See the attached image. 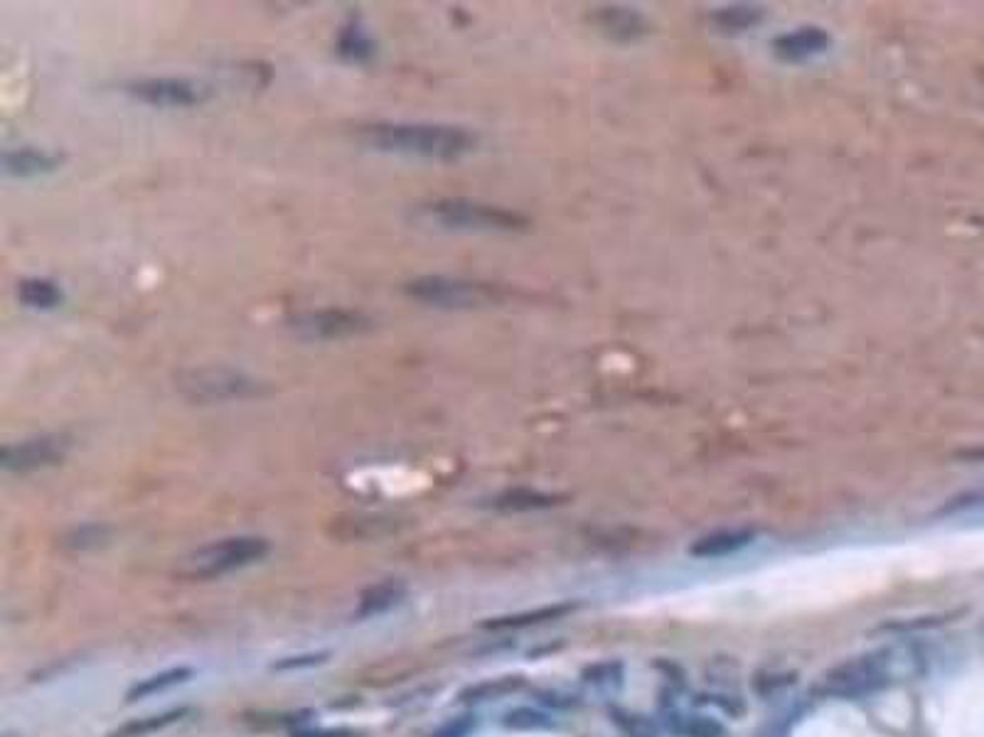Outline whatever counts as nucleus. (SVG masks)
Segmentation results:
<instances>
[{
	"instance_id": "nucleus-4",
	"label": "nucleus",
	"mask_w": 984,
	"mask_h": 737,
	"mask_svg": "<svg viewBox=\"0 0 984 737\" xmlns=\"http://www.w3.org/2000/svg\"><path fill=\"white\" fill-rule=\"evenodd\" d=\"M268 554V541L258 536H235L222 538L215 544L202 546L182 561L180 575L198 577V581H212L227 573L241 571V568L258 563Z\"/></svg>"
},
{
	"instance_id": "nucleus-12",
	"label": "nucleus",
	"mask_w": 984,
	"mask_h": 737,
	"mask_svg": "<svg viewBox=\"0 0 984 737\" xmlns=\"http://www.w3.org/2000/svg\"><path fill=\"white\" fill-rule=\"evenodd\" d=\"M593 23L603 35L618 42H633L647 33L645 17L630 8H598Z\"/></svg>"
},
{
	"instance_id": "nucleus-35",
	"label": "nucleus",
	"mask_w": 984,
	"mask_h": 737,
	"mask_svg": "<svg viewBox=\"0 0 984 737\" xmlns=\"http://www.w3.org/2000/svg\"><path fill=\"white\" fill-rule=\"evenodd\" d=\"M980 79H982V84H984V69L980 72Z\"/></svg>"
},
{
	"instance_id": "nucleus-26",
	"label": "nucleus",
	"mask_w": 984,
	"mask_h": 737,
	"mask_svg": "<svg viewBox=\"0 0 984 737\" xmlns=\"http://www.w3.org/2000/svg\"><path fill=\"white\" fill-rule=\"evenodd\" d=\"M795 681H797L795 671H760L750 686H754L758 696L770 698V696H778L791 686H795Z\"/></svg>"
},
{
	"instance_id": "nucleus-8",
	"label": "nucleus",
	"mask_w": 984,
	"mask_h": 737,
	"mask_svg": "<svg viewBox=\"0 0 984 737\" xmlns=\"http://www.w3.org/2000/svg\"><path fill=\"white\" fill-rule=\"evenodd\" d=\"M72 441L67 435L52 433V435H37L27 437V441L8 443L0 453V465L8 472L27 474L37 470H48L60 465L70 453Z\"/></svg>"
},
{
	"instance_id": "nucleus-6",
	"label": "nucleus",
	"mask_w": 984,
	"mask_h": 737,
	"mask_svg": "<svg viewBox=\"0 0 984 737\" xmlns=\"http://www.w3.org/2000/svg\"><path fill=\"white\" fill-rule=\"evenodd\" d=\"M178 389L182 396L190 401H202V404H219V401H239L262 394L264 384L244 371H235L227 367H204L190 369L178 377Z\"/></svg>"
},
{
	"instance_id": "nucleus-15",
	"label": "nucleus",
	"mask_w": 984,
	"mask_h": 737,
	"mask_svg": "<svg viewBox=\"0 0 984 737\" xmlns=\"http://www.w3.org/2000/svg\"><path fill=\"white\" fill-rule=\"evenodd\" d=\"M663 721L667 730L682 737H723L727 727H723L717 717L711 715H692L684 713L680 708H665Z\"/></svg>"
},
{
	"instance_id": "nucleus-33",
	"label": "nucleus",
	"mask_w": 984,
	"mask_h": 737,
	"mask_svg": "<svg viewBox=\"0 0 984 737\" xmlns=\"http://www.w3.org/2000/svg\"><path fill=\"white\" fill-rule=\"evenodd\" d=\"M348 733H336V730H305L293 737H345Z\"/></svg>"
},
{
	"instance_id": "nucleus-18",
	"label": "nucleus",
	"mask_w": 984,
	"mask_h": 737,
	"mask_svg": "<svg viewBox=\"0 0 984 737\" xmlns=\"http://www.w3.org/2000/svg\"><path fill=\"white\" fill-rule=\"evenodd\" d=\"M17 301L33 310H54L64 301L62 288L50 278H25L17 283Z\"/></svg>"
},
{
	"instance_id": "nucleus-2",
	"label": "nucleus",
	"mask_w": 984,
	"mask_h": 737,
	"mask_svg": "<svg viewBox=\"0 0 984 737\" xmlns=\"http://www.w3.org/2000/svg\"><path fill=\"white\" fill-rule=\"evenodd\" d=\"M359 143L379 153H394L426 161H458L478 148V136L466 126L424 124V120H379L357 130Z\"/></svg>"
},
{
	"instance_id": "nucleus-17",
	"label": "nucleus",
	"mask_w": 984,
	"mask_h": 737,
	"mask_svg": "<svg viewBox=\"0 0 984 737\" xmlns=\"http://www.w3.org/2000/svg\"><path fill=\"white\" fill-rule=\"evenodd\" d=\"M577 612V605L573 602H559V605H546V608L540 610H529V612H517V614H505V618H492L488 622H482L485 630H522V627H532V624H544L552 620H562L566 614Z\"/></svg>"
},
{
	"instance_id": "nucleus-5",
	"label": "nucleus",
	"mask_w": 984,
	"mask_h": 737,
	"mask_svg": "<svg viewBox=\"0 0 984 737\" xmlns=\"http://www.w3.org/2000/svg\"><path fill=\"white\" fill-rule=\"evenodd\" d=\"M406 297L429 305L445 307V310H461V307H480L500 303L505 297L503 288L492 283L468 281V278L451 276H421L404 285Z\"/></svg>"
},
{
	"instance_id": "nucleus-9",
	"label": "nucleus",
	"mask_w": 984,
	"mask_h": 737,
	"mask_svg": "<svg viewBox=\"0 0 984 737\" xmlns=\"http://www.w3.org/2000/svg\"><path fill=\"white\" fill-rule=\"evenodd\" d=\"M373 320L359 310L348 307H323L303 313L293 320V330L305 340H345L373 330Z\"/></svg>"
},
{
	"instance_id": "nucleus-21",
	"label": "nucleus",
	"mask_w": 984,
	"mask_h": 737,
	"mask_svg": "<svg viewBox=\"0 0 984 737\" xmlns=\"http://www.w3.org/2000/svg\"><path fill=\"white\" fill-rule=\"evenodd\" d=\"M338 52L342 54V58H348V60H369L375 54V45L373 40H369V35L362 30L359 25H348L345 30L340 33V40H338Z\"/></svg>"
},
{
	"instance_id": "nucleus-13",
	"label": "nucleus",
	"mask_w": 984,
	"mask_h": 737,
	"mask_svg": "<svg viewBox=\"0 0 984 737\" xmlns=\"http://www.w3.org/2000/svg\"><path fill=\"white\" fill-rule=\"evenodd\" d=\"M756 538L754 529H727L714 531L702 538H696L690 546V556L694 558H723L736 554V550L746 548L750 541Z\"/></svg>"
},
{
	"instance_id": "nucleus-20",
	"label": "nucleus",
	"mask_w": 984,
	"mask_h": 737,
	"mask_svg": "<svg viewBox=\"0 0 984 737\" xmlns=\"http://www.w3.org/2000/svg\"><path fill=\"white\" fill-rule=\"evenodd\" d=\"M960 612H937V614H921V618H904V620H886L876 624L871 634H913L921 630L941 627L945 622H953Z\"/></svg>"
},
{
	"instance_id": "nucleus-14",
	"label": "nucleus",
	"mask_w": 984,
	"mask_h": 737,
	"mask_svg": "<svg viewBox=\"0 0 984 737\" xmlns=\"http://www.w3.org/2000/svg\"><path fill=\"white\" fill-rule=\"evenodd\" d=\"M406 593L408 590L402 581H382L377 585H369L367 590L359 595L355 618L357 620L379 618V614H384L389 610H394L396 605H402Z\"/></svg>"
},
{
	"instance_id": "nucleus-32",
	"label": "nucleus",
	"mask_w": 984,
	"mask_h": 737,
	"mask_svg": "<svg viewBox=\"0 0 984 737\" xmlns=\"http://www.w3.org/2000/svg\"><path fill=\"white\" fill-rule=\"evenodd\" d=\"M470 727H472L470 721H456V723L441 727V730L436 733L433 737H468Z\"/></svg>"
},
{
	"instance_id": "nucleus-22",
	"label": "nucleus",
	"mask_w": 984,
	"mask_h": 737,
	"mask_svg": "<svg viewBox=\"0 0 984 737\" xmlns=\"http://www.w3.org/2000/svg\"><path fill=\"white\" fill-rule=\"evenodd\" d=\"M185 713H188V711H171V713H163V715L141 717V721H131V723L121 725L118 730H114L109 737H146V735H151V733L163 730V727H168L173 723H178Z\"/></svg>"
},
{
	"instance_id": "nucleus-29",
	"label": "nucleus",
	"mask_w": 984,
	"mask_h": 737,
	"mask_svg": "<svg viewBox=\"0 0 984 737\" xmlns=\"http://www.w3.org/2000/svg\"><path fill=\"white\" fill-rule=\"evenodd\" d=\"M106 541H109V529H104V526H81V529L72 531V534L67 536V541H64V546L87 550V548L104 546Z\"/></svg>"
},
{
	"instance_id": "nucleus-1",
	"label": "nucleus",
	"mask_w": 984,
	"mask_h": 737,
	"mask_svg": "<svg viewBox=\"0 0 984 737\" xmlns=\"http://www.w3.org/2000/svg\"><path fill=\"white\" fill-rule=\"evenodd\" d=\"M928 655L918 644H896L849 657L822 674L820 694L828 698H865L896 681L923 676Z\"/></svg>"
},
{
	"instance_id": "nucleus-10",
	"label": "nucleus",
	"mask_w": 984,
	"mask_h": 737,
	"mask_svg": "<svg viewBox=\"0 0 984 737\" xmlns=\"http://www.w3.org/2000/svg\"><path fill=\"white\" fill-rule=\"evenodd\" d=\"M64 163V155L58 151H48V148H11L3 153V170L11 177H21V180H30V177L52 175L58 173Z\"/></svg>"
},
{
	"instance_id": "nucleus-30",
	"label": "nucleus",
	"mask_w": 984,
	"mask_h": 737,
	"mask_svg": "<svg viewBox=\"0 0 984 737\" xmlns=\"http://www.w3.org/2000/svg\"><path fill=\"white\" fill-rule=\"evenodd\" d=\"M325 657H328V655L289 657V659H283V661H278V664H274V669H278V671H289V669H301V666H315V664H323Z\"/></svg>"
},
{
	"instance_id": "nucleus-31",
	"label": "nucleus",
	"mask_w": 984,
	"mask_h": 737,
	"mask_svg": "<svg viewBox=\"0 0 984 737\" xmlns=\"http://www.w3.org/2000/svg\"><path fill=\"white\" fill-rule=\"evenodd\" d=\"M982 499H984V494H982V492H972V494H964V497H958V499H953L950 504H945L943 514H948V511H958V509H968V507H974V504H982Z\"/></svg>"
},
{
	"instance_id": "nucleus-7",
	"label": "nucleus",
	"mask_w": 984,
	"mask_h": 737,
	"mask_svg": "<svg viewBox=\"0 0 984 737\" xmlns=\"http://www.w3.org/2000/svg\"><path fill=\"white\" fill-rule=\"evenodd\" d=\"M126 91L136 101L157 109H190L210 99V89L200 81L185 77H151L126 84Z\"/></svg>"
},
{
	"instance_id": "nucleus-3",
	"label": "nucleus",
	"mask_w": 984,
	"mask_h": 737,
	"mask_svg": "<svg viewBox=\"0 0 984 737\" xmlns=\"http://www.w3.org/2000/svg\"><path fill=\"white\" fill-rule=\"evenodd\" d=\"M421 217L443 229L458 231H519L529 219L515 209L468 198H441L421 207Z\"/></svg>"
},
{
	"instance_id": "nucleus-28",
	"label": "nucleus",
	"mask_w": 984,
	"mask_h": 737,
	"mask_svg": "<svg viewBox=\"0 0 984 737\" xmlns=\"http://www.w3.org/2000/svg\"><path fill=\"white\" fill-rule=\"evenodd\" d=\"M613 723L623 727L628 737H660L657 725L649 717L630 711H613Z\"/></svg>"
},
{
	"instance_id": "nucleus-23",
	"label": "nucleus",
	"mask_w": 984,
	"mask_h": 737,
	"mask_svg": "<svg viewBox=\"0 0 984 737\" xmlns=\"http://www.w3.org/2000/svg\"><path fill=\"white\" fill-rule=\"evenodd\" d=\"M758 21H760V11L750 5L721 8V11L714 15V25L721 27V30H727V33H741V30H746V27L756 25Z\"/></svg>"
},
{
	"instance_id": "nucleus-27",
	"label": "nucleus",
	"mask_w": 984,
	"mask_h": 737,
	"mask_svg": "<svg viewBox=\"0 0 984 737\" xmlns=\"http://www.w3.org/2000/svg\"><path fill=\"white\" fill-rule=\"evenodd\" d=\"M505 725L513 730H544V727H552L554 721L550 713L537 711V708H515L505 715Z\"/></svg>"
},
{
	"instance_id": "nucleus-24",
	"label": "nucleus",
	"mask_w": 984,
	"mask_h": 737,
	"mask_svg": "<svg viewBox=\"0 0 984 737\" xmlns=\"http://www.w3.org/2000/svg\"><path fill=\"white\" fill-rule=\"evenodd\" d=\"M623 664H620V661L616 659H610V661H598V664H591L583 669V674L581 678L586 681L589 686H596V688H618L620 684H623Z\"/></svg>"
},
{
	"instance_id": "nucleus-34",
	"label": "nucleus",
	"mask_w": 984,
	"mask_h": 737,
	"mask_svg": "<svg viewBox=\"0 0 984 737\" xmlns=\"http://www.w3.org/2000/svg\"><path fill=\"white\" fill-rule=\"evenodd\" d=\"M960 457H968V460H984V445L972 447V450H962Z\"/></svg>"
},
{
	"instance_id": "nucleus-11",
	"label": "nucleus",
	"mask_w": 984,
	"mask_h": 737,
	"mask_svg": "<svg viewBox=\"0 0 984 737\" xmlns=\"http://www.w3.org/2000/svg\"><path fill=\"white\" fill-rule=\"evenodd\" d=\"M830 48V35L822 27H797L773 40V52L785 62H800Z\"/></svg>"
},
{
	"instance_id": "nucleus-19",
	"label": "nucleus",
	"mask_w": 984,
	"mask_h": 737,
	"mask_svg": "<svg viewBox=\"0 0 984 737\" xmlns=\"http://www.w3.org/2000/svg\"><path fill=\"white\" fill-rule=\"evenodd\" d=\"M190 676H192V669H188V666H178V669L161 671V674L148 676V678L141 681V684H136L131 690H128V694H126V701H128V703H134V701H141V698L155 696V694H163V690H168V688H173V686L185 684V681H188Z\"/></svg>"
},
{
	"instance_id": "nucleus-25",
	"label": "nucleus",
	"mask_w": 984,
	"mask_h": 737,
	"mask_svg": "<svg viewBox=\"0 0 984 737\" xmlns=\"http://www.w3.org/2000/svg\"><path fill=\"white\" fill-rule=\"evenodd\" d=\"M522 686H525V681L519 678V676L492 678V681H485V684H478V686L468 688L461 698H463V701H488V698H500V696L513 694V690L522 688Z\"/></svg>"
},
{
	"instance_id": "nucleus-16",
	"label": "nucleus",
	"mask_w": 984,
	"mask_h": 737,
	"mask_svg": "<svg viewBox=\"0 0 984 737\" xmlns=\"http://www.w3.org/2000/svg\"><path fill=\"white\" fill-rule=\"evenodd\" d=\"M556 504H562V497L537 490H507L497 497L490 499V507L495 511H505V514H519V511H540L552 509Z\"/></svg>"
}]
</instances>
